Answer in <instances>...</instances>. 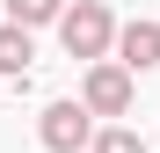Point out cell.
I'll return each instance as SVG.
<instances>
[{
	"label": "cell",
	"instance_id": "1",
	"mask_svg": "<svg viewBox=\"0 0 160 153\" xmlns=\"http://www.w3.org/2000/svg\"><path fill=\"white\" fill-rule=\"evenodd\" d=\"M58 37L73 59H109L117 44V15L102 8V0H80V8H58Z\"/></svg>",
	"mask_w": 160,
	"mask_h": 153
},
{
	"label": "cell",
	"instance_id": "2",
	"mask_svg": "<svg viewBox=\"0 0 160 153\" xmlns=\"http://www.w3.org/2000/svg\"><path fill=\"white\" fill-rule=\"evenodd\" d=\"M131 80H138V73H131L124 59H88V80H80V102H88L95 117H124V110H131Z\"/></svg>",
	"mask_w": 160,
	"mask_h": 153
},
{
	"label": "cell",
	"instance_id": "3",
	"mask_svg": "<svg viewBox=\"0 0 160 153\" xmlns=\"http://www.w3.org/2000/svg\"><path fill=\"white\" fill-rule=\"evenodd\" d=\"M37 139L51 153H80V146L95 139V110H88V102H51V110L37 117Z\"/></svg>",
	"mask_w": 160,
	"mask_h": 153
},
{
	"label": "cell",
	"instance_id": "4",
	"mask_svg": "<svg viewBox=\"0 0 160 153\" xmlns=\"http://www.w3.org/2000/svg\"><path fill=\"white\" fill-rule=\"evenodd\" d=\"M117 59H124L131 73H153V66H160V22H146V15L124 22V29H117Z\"/></svg>",
	"mask_w": 160,
	"mask_h": 153
},
{
	"label": "cell",
	"instance_id": "5",
	"mask_svg": "<svg viewBox=\"0 0 160 153\" xmlns=\"http://www.w3.org/2000/svg\"><path fill=\"white\" fill-rule=\"evenodd\" d=\"M29 59H37L29 29H22V22H0V73H8V80H22V73H29Z\"/></svg>",
	"mask_w": 160,
	"mask_h": 153
},
{
	"label": "cell",
	"instance_id": "6",
	"mask_svg": "<svg viewBox=\"0 0 160 153\" xmlns=\"http://www.w3.org/2000/svg\"><path fill=\"white\" fill-rule=\"evenodd\" d=\"M66 0H8V22H22V29H37V22H58Z\"/></svg>",
	"mask_w": 160,
	"mask_h": 153
},
{
	"label": "cell",
	"instance_id": "7",
	"mask_svg": "<svg viewBox=\"0 0 160 153\" xmlns=\"http://www.w3.org/2000/svg\"><path fill=\"white\" fill-rule=\"evenodd\" d=\"M88 146H95V153H146V139H138V131H124V124H109V131H95Z\"/></svg>",
	"mask_w": 160,
	"mask_h": 153
}]
</instances>
